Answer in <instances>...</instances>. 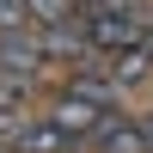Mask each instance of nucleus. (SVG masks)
<instances>
[{
	"instance_id": "f257e3e1",
	"label": "nucleus",
	"mask_w": 153,
	"mask_h": 153,
	"mask_svg": "<svg viewBox=\"0 0 153 153\" xmlns=\"http://www.w3.org/2000/svg\"><path fill=\"white\" fill-rule=\"evenodd\" d=\"M86 25V43L98 49V55H123V49H135L147 37L141 12H135V0H117V6H98V12H80Z\"/></svg>"
},
{
	"instance_id": "f03ea898",
	"label": "nucleus",
	"mask_w": 153,
	"mask_h": 153,
	"mask_svg": "<svg viewBox=\"0 0 153 153\" xmlns=\"http://www.w3.org/2000/svg\"><path fill=\"white\" fill-rule=\"evenodd\" d=\"M49 123H55L61 135H74V141H86V135H98V129L110 123V110H98V104H86V98L61 92L55 104H49Z\"/></svg>"
},
{
	"instance_id": "7ed1b4c3",
	"label": "nucleus",
	"mask_w": 153,
	"mask_h": 153,
	"mask_svg": "<svg viewBox=\"0 0 153 153\" xmlns=\"http://www.w3.org/2000/svg\"><path fill=\"white\" fill-rule=\"evenodd\" d=\"M0 74H25V80H37V74H43L37 31H12V37H0Z\"/></svg>"
},
{
	"instance_id": "20e7f679",
	"label": "nucleus",
	"mask_w": 153,
	"mask_h": 153,
	"mask_svg": "<svg viewBox=\"0 0 153 153\" xmlns=\"http://www.w3.org/2000/svg\"><path fill=\"white\" fill-rule=\"evenodd\" d=\"M37 49H43V61H68V55H86V25L74 19V25H43L37 31Z\"/></svg>"
},
{
	"instance_id": "39448f33",
	"label": "nucleus",
	"mask_w": 153,
	"mask_h": 153,
	"mask_svg": "<svg viewBox=\"0 0 153 153\" xmlns=\"http://www.w3.org/2000/svg\"><path fill=\"white\" fill-rule=\"evenodd\" d=\"M12 153H74V135H61L55 123H25L19 129V141H12Z\"/></svg>"
},
{
	"instance_id": "423d86ee",
	"label": "nucleus",
	"mask_w": 153,
	"mask_h": 153,
	"mask_svg": "<svg viewBox=\"0 0 153 153\" xmlns=\"http://www.w3.org/2000/svg\"><path fill=\"white\" fill-rule=\"evenodd\" d=\"M98 153H147L141 123H117V117H110L104 129H98Z\"/></svg>"
},
{
	"instance_id": "0eeeda50",
	"label": "nucleus",
	"mask_w": 153,
	"mask_h": 153,
	"mask_svg": "<svg viewBox=\"0 0 153 153\" xmlns=\"http://www.w3.org/2000/svg\"><path fill=\"white\" fill-rule=\"evenodd\" d=\"M68 92H74V98H86V104H98V110H110V104H117V92H123V86L110 80V74H80V80H74Z\"/></svg>"
},
{
	"instance_id": "6e6552de",
	"label": "nucleus",
	"mask_w": 153,
	"mask_h": 153,
	"mask_svg": "<svg viewBox=\"0 0 153 153\" xmlns=\"http://www.w3.org/2000/svg\"><path fill=\"white\" fill-rule=\"evenodd\" d=\"M31 6V25L43 31V25H74V12H86L80 0H25Z\"/></svg>"
},
{
	"instance_id": "1a4fd4ad",
	"label": "nucleus",
	"mask_w": 153,
	"mask_h": 153,
	"mask_svg": "<svg viewBox=\"0 0 153 153\" xmlns=\"http://www.w3.org/2000/svg\"><path fill=\"white\" fill-rule=\"evenodd\" d=\"M25 92H31V80H25V74H0V117H6V110H19Z\"/></svg>"
},
{
	"instance_id": "9d476101",
	"label": "nucleus",
	"mask_w": 153,
	"mask_h": 153,
	"mask_svg": "<svg viewBox=\"0 0 153 153\" xmlns=\"http://www.w3.org/2000/svg\"><path fill=\"white\" fill-rule=\"evenodd\" d=\"M25 25H31V6H25V0H0V37L25 31Z\"/></svg>"
},
{
	"instance_id": "9b49d317",
	"label": "nucleus",
	"mask_w": 153,
	"mask_h": 153,
	"mask_svg": "<svg viewBox=\"0 0 153 153\" xmlns=\"http://www.w3.org/2000/svg\"><path fill=\"white\" fill-rule=\"evenodd\" d=\"M141 141H147V153H153V117H147V123H141Z\"/></svg>"
},
{
	"instance_id": "f8f14e48",
	"label": "nucleus",
	"mask_w": 153,
	"mask_h": 153,
	"mask_svg": "<svg viewBox=\"0 0 153 153\" xmlns=\"http://www.w3.org/2000/svg\"><path fill=\"white\" fill-rule=\"evenodd\" d=\"M0 153H6V147H0Z\"/></svg>"
}]
</instances>
